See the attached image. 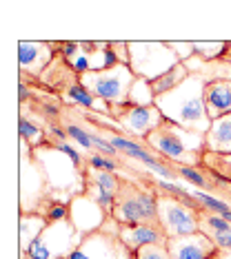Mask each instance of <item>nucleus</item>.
Masks as SVG:
<instances>
[{
  "mask_svg": "<svg viewBox=\"0 0 231 259\" xmlns=\"http://www.w3.org/2000/svg\"><path fill=\"white\" fill-rule=\"evenodd\" d=\"M207 78L200 73H189V78L178 84L174 91L156 98V107L167 122L195 133H207L211 126V117L205 104Z\"/></svg>",
  "mask_w": 231,
  "mask_h": 259,
  "instance_id": "obj_1",
  "label": "nucleus"
},
{
  "mask_svg": "<svg viewBox=\"0 0 231 259\" xmlns=\"http://www.w3.org/2000/svg\"><path fill=\"white\" fill-rule=\"evenodd\" d=\"M145 144L153 153H158L164 162H171L174 166H195L203 164L205 155V135L187 131V128L164 122L160 128L147 135Z\"/></svg>",
  "mask_w": 231,
  "mask_h": 259,
  "instance_id": "obj_2",
  "label": "nucleus"
},
{
  "mask_svg": "<svg viewBox=\"0 0 231 259\" xmlns=\"http://www.w3.org/2000/svg\"><path fill=\"white\" fill-rule=\"evenodd\" d=\"M34 160L38 162L51 193H69L74 197L85 193V170H80L49 140L47 144L34 149Z\"/></svg>",
  "mask_w": 231,
  "mask_h": 259,
  "instance_id": "obj_3",
  "label": "nucleus"
},
{
  "mask_svg": "<svg viewBox=\"0 0 231 259\" xmlns=\"http://www.w3.org/2000/svg\"><path fill=\"white\" fill-rule=\"evenodd\" d=\"M111 217L120 226L158 224V191L153 186H140L122 178V186L116 195Z\"/></svg>",
  "mask_w": 231,
  "mask_h": 259,
  "instance_id": "obj_4",
  "label": "nucleus"
},
{
  "mask_svg": "<svg viewBox=\"0 0 231 259\" xmlns=\"http://www.w3.org/2000/svg\"><path fill=\"white\" fill-rule=\"evenodd\" d=\"M180 64L174 51H171L169 42L162 40H134L129 42V67L136 73V78L145 80H158L160 75Z\"/></svg>",
  "mask_w": 231,
  "mask_h": 259,
  "instance_id": "obj_5",
  "label": "nucleus"
},
{
  "mask_svg": "<svg viewBox=\"0 0 231 259\" xmlns=\"http://www.w3.org/2000/svg\"><path fill=\"white\" fill-rule=\"evenodd\" d=\"M78 82L93 98L103 100L109 107H116V104H127L131 84L136 82V73L129 64H116L114 69L78 75Z\"/></svg>",
  "mask_w": 231,
  "mask_h": 259,
  "instance_id": "obj_6",
  "label": "nucleus"
},
{
  "mask_svg": "<svg viewBox=\"0 0 231 259\" xmlns=\"http://www.w3.org/2000/svg\"><path fill=\"white\" fill-rule=\"evenodd\" d=\"M82 239L85 235L71 224V220L53 222L20 259H69L71 252L82 244Z\"/></svg>",
  "mask_w": 231,
  "mask_h": 259,
  "instance_id": "obj_7",
  "label": "nucleus"
},
{
  "mask_svg": "<svg viewBox=\"0 0 231 259\" xmlns=\"http://www.w3.org/2000/svg\"><path fill=\"white\" fill-rule=\"evenodd\" d=\"M158 224L169 239L200 233L198 210L185 204L180 197L160 191H158Z\"/></svg>",
  "mask_w": 231,
  "mask_h": 259,
  "instance_id": "obj_8",
  "label": "nucleus"
},
{
  "mask_svg": "<svg viewBox=\"0 0 231 259\" xmlns=\"http://www.w3.org/2000/svg\"><path fill=\"white\" fill-rule=\"evenodd\" d=\"M45 191H49L47 180L34 160V149L27 140H20V210L40 213L38 206L45 202Z\"/></svg>",
  "mask_w": 231,
  "mask_h": 259,
  "instance_id": "obj_9",
  "label": "nucleus"
},
{
  "mask_svg": "<svg viewBox=\"0 0 231 259\" xmlns=\"http://www.w3.org/2000/svg\"><path fill=\"white\" fill-rule=\"evenodd\" d=\"M111 117H116L120 131L131 135V138H138L140 142H145L147 135L167 122L156 104H151V107H134L129 102L116 104V107H111Z\"/></svg>",
  "mask_w": 231,
  "mask_h": 259,
  "instance_id": "obj_10",
  "label": "nucleus"
},
{
  "mask_svg": "<svg viewBox=\"0 0 231 259\" xmlns=\"http://www.w3.org/2000/svg\"><path fill=\"white\" fill-rule=\"evenodd\" d=\"M69 220L82 235H91L105 226L109 215H107L103 210V206L98 202H93L87 193H80V195H76L69 204Z\"/></svg>",
  "mask_w": 231,
  "mask_h": 259,
  "instance_id": "obj_11",
  "label": "nucleus"
},
{
  "mask_svg": "<svg viewBox=\"0 0 231 259\" xmlns=\"http://www.w3.org/2000/svg\"><path fill=\"white\" fill-rule=\"evenodd\" d=\"M53 56V45L49 42H38V40H20L18 42V64L20 71L27 75H43V71L51 64Z\"/></svg>",
  "mask_w": 231,
  "mask_h": 259,
  "instance_id": "obj_12",
  "label": "nucleus"
},
{
  "mask_svg": "<svg viewBox=\"0 0 231 259\" xmlns=\"http://www.w3.org/2000/svg\"><path fill=\"white\" fill-rule=\"evenodd\" d=\"M171 259H211L216 252V244L205 233H193L185 237H171L167 241Z\"/></svg>",
  "mask_w": 231,
  "mask_h": 259,
  "instance_id": "obj_13",
  "label": "nucleus"
},
{
  "mask_svg": "<svg viewBox=\"0 0 231 259\" xmlns=\"http://www.w3.org/2000/svg\"><path fill=\"white\" fill-rule=\"evenodd\" d=\"M118 237L131 252H138L142 246L151 244H167L169 237L158 224H136V226H120Z\"/></svg>",
  "mask_w": 231,
  "mask_h": 259,
  "instance_id": "obj_14",
  "label": "nucleus"
},
{
  "mask_svg": "<svg viewBox=\"0 0 231 259\" xmlns=\"http://www.w3.org/2000/svg\"><path fill=\"white\" fill-rule=\"evenodd\" d=\"M205 104L211 122L231 113V80H213L207 82Z\"/></svg>",
  "mask_w": 231,
  "mask_h": 259,
  "instance_id": "obj_15",
  "label": "nucleus"
},
{
  "mask_svg": "<svg viewBox=\"0 0 231 259\" xmlns=\"http://www.w3.org/2000/svg\"><path fill=\"white\" fill-rule=\"evenodd\" d=\"M49 226L47 217L43 213H20L18 220V244H20V257L27 255V250L36 244V239L43 235V231Z\"/></svg>",
  "mask_w": 231,
  "mask_h": 259,
  "instance_id": "obj_16",
  "label": "nucleus"
},
{
  "mask_svg": "<svg viewBox=\"0 0 231 259\" xmlns=\"http://www.w3.org/2000/svg\"><path fill=\"white\" fill-rule=\"evenodd\" d=\"M205 151L231 155V113L211 122L209 131L205 133Z\"/></svg>",
  "mask_w": 231,
  "mask_h": 259,
  "instance_id": "obj_17",
  "label": "nucleus"
},
{
  "mask_svg": "<svg viewBox=\"0 0 231 259\" xmlns=\"http://www.w3.org/2000/svg\"><path fill=\"white\" fill-rule=\"evenodd\" d=\"M187 78H189V69H187L185 62H180V64H176L171 71H167L164 75H160L158 80H153L151 82V89H153V93H156V98L164 96V93L174 91L178 84H182Z\"/></svg>",
  "mask_w": 231,
  "mask_h": 259,
  "instance_id": "obj_18",
  "label": "nucleus"
},
{
  "mask_svg": "<svg viewBox=\"0 0 231 259\" xmlns=\"http://www.w3.org/2000/svg\"><path fill=\"white\" fill-rule=\"evenodd\" d=\"M85 182L105 188V191L114 193V195H118V191H120V186H122V178L118 173H109V170H96L91 166L85 168Z\"/></svg>",
  "mask_w": 231,
  "mask_h": 259,
  "instance_id": "obj_19",
  "label": "nucleus"
},
{
  "mask_svg": "<svg viewBox=\"0 0 231 259\" xmlns=\"http://www.w3.org/2000/svg\"><path fill=\"white\" fill-rule=\"evenodd\" d=\"M227 45H229V40H216V42H211V40H207V42L193 40V56L205 62L222 60L224 54H227Z\"/></svg>",
  "mask_w": 231,
  "mask_h": 259,
  "instance_id": "obj_20",
  "label": "nucleus"
},
{
  "mask_svg": "<svg viewBox=\"0 0 231 259\" xmlns=\"http://www.w3.org/2000/svg\"><path fill=\"white\" fill-rule=\"evenodd\" d=\"M127 102L134 104V107H151V104H156V93L151 89V82L145 78H136Z\"/></svg>",
  "mask_w": 231,
  "mask_h": 259,
  "instance_id": "obj_21",
  "label": "nucleus"
},
{
  "mask_svg": "<svg viewBox=\"0 0 231 259\" xmlns=\"http://www.w3.org/2000/svg\"><path fill=\"white\" fill-rule=\"evenodd\" d=\"M203 164L209 168L211 175H222V178L231 180V155H222V153H209V151H205Z\"/></svg>",
  "mask_w": 231,
  "mask_h": 259,
  "instance_id": "obj_22",
  "label": "nucleus"
},
{
  "mask_svg": "<svg viewBox=\"0 0 231 259\" xmlns=\"http://www.w3.org/2000/svg\"><path fill=\"white\" fill-rule=\"evenodd\" d=\"M174 170L178 173V178L185 180L187 184H191L195 188H207V191H211L213 184H216V182H213L209 175L200 173L195 166H174Z\"/></svg>",
  "mask_w": 231,
  "mask_h": 259,
  "instance_id": "obj_23",
  "label": "nucleus"
},
{
  "mask_svg": "<svg viewBox=\"0 0 231 259\" xmlns=\"http://www.w3.org/2000/svg\"><path fill=\"white\" fill-rule=\"evenodd\" d=\"M18 131H20V140H27L31 149H38V146L47 144L45 131L36 126L34 122H29L25 115H20V120H18Z\"/></svg>",
  "mask_w": 231,
  "mask_h": 259,
  "instance_id": "obj_24",
  "label": "nucleus"
},
{
  "mask_svg": "<svg viewBox=\"0 0 231 259\" xmlns=\"http://www.w3.org/2000/svg\"><path fill=\"white\" fill-rule=\"evenodd\" d=\"M85 193L93 199V202H98L100 206H103V210H105L107 215H111V210H114V204H116V195H114V193L105 191V188H100L96 184H89V182H85Z\"/></svg>",
  "mask_w": 231,
  "mask_h": 259,
  "instance_id": "obj_25",
  "label": "nucleus"
},
{
  "mask_svg": "<svg viewBox=\"0 0 231 259\" xmlns=\"http://www.w3.org/2000/svg\"><path fill=\"white\" fill-rule=\"evenodd\" d=\"M64 131H67V135H69L71 142L78 144L80 149L89 151V155H91V151H96V149H93V142H91V135H89L87 128H82V126H78V124H74V122H67V124H64Z\"/></svg>",
  "mask_w": 231,
  "mask_h": 259,
  "instance_id": "obj_26",
  "label": "nucleus"
},
{
  "mask_svg": "<svg viewBox=\"0 0 231 259\" xmlns=\"http://www.w3.org/2000/svg\"><path fill=\"white\" fill-rule=\"evenodd\" d=\"M87 166L96 168V170H109V173H118V168H120V164L118 160L109 155H103V153H91V155H87Z\"/></svg>",
  "mask_w": 231,
  "mask_h": 259,
  "instance_id": "obj_27",
  "label": "nucleus"
},
{
  "mask_svg": "<svg viewBox=\"0 0 231 259\" xmlns=\"http://www.w3.org/2000/svg\"><path fill=\"white\" fill-rule=\"evenodd\" d=\"M138 259H171V252L167 248V244H151V246H142L136 252Z\"/></svg>",
  "mask_w": 231,
  "mask_h": 259,
  "instance_id": "obj_28",
  "label": "nucleus"
},
{
  "mask_svg": "<svg viewBox=\"0 0 231 259\" xmlns=\"http://www.w3.org/2000/svg\"><path fill=\"white\" fill-rule=\"evenodd\" d=\"M43 215L47 217V222H49V224L69 220V204H49L43 210Z\"/></svg>",
  "mask_w": 231,
  "mask_h": 259,
  "instance_id": "obj_29",
  "label": "nucleus"
},
{
  "mask_svg": "<svg viewBox=\"0 0 231 259\" xmlns=\"http://www.w3.org/2000/svg\"><path fill=\"white\" fill-rule=\"evenodd\" d=\"M169 47L180 58V62H187L193 58V42H169Z\"/></svg>",
  "mask_w": 231,
  "mask_h": 259,
  "instance_id": "obj_30",
  "label": "nucleus"
},
{
  "mask_svg": "<svg viewBox=\"0 0 231 259\" xmlns=\"http://www.w3.org/2000/svg\"><path fill=\"white\" fill-rule=\"evenodd\" d=\"M120 64H129V42H109Z\"/></svg>",
  "mask_w": 231,
  "mask_h": 259,
  "instance_id": "obj_31",
  "label": "nucleus"
},
{
  "mask_svg": "<svg viewBox=\"0 0 231 259\" xmlns=\"http://www.w3.org/2000/svg\"><path fill=\"white\" fill-rule=\"evenodd\" d=\"M49 133L53 135V138H56V142H67V138H69L67 131H64V128H60L58 124H51V126H49Z\"/></svg>",
  "mask_w": 231,
  "mask_h": 259,
  "instance_id": "obj_32",
  "label": "nucleus"
},
{
  "mask_svg": "<svg viewBox=\"0 0 231 259\" xmlns=\"http://www.w3.org/2000/svg\"><path fill=\"white\" fill-rule=\"evenodd\" d=\"M211 259H231V250H220V248H218L216 252H213Z\"/></svg>",
  "mask_w": 231,
  "mask_h": 259,
  "instance_id": "obj_33",
  "label": "nucleus"
},
{
  "mask_svg": "<svg viewBox=\"0 0 231 259\" xmlns=\"http://www.w3.org/2000/svg\"><path fill=\"white\" fill-rule=\"evenodd\" d=\"M222 60L231 64V40H229V45H227V54H224V58H222Z\"/></svg>",
  "mask_w": 231,
  "mask_h": 259,
  "instance_id": "obj_34",
  "label": "nucleus"
},
{
  "mask_svg": "<svg viewBox=\"0 0 231 259\" xmlns=\"http://www.w3.org/2000/svg\"><path fill=\"white\" fill-rule=\"evenodd\" d=\"M27 96H29V89H25V84H20V102H25Z\"/></svg>",
  "mask_w": 231,
  "mask_h": 259,
  "instance_id": "obj_35",
  "label": "nucleus"
}]
</instances>
